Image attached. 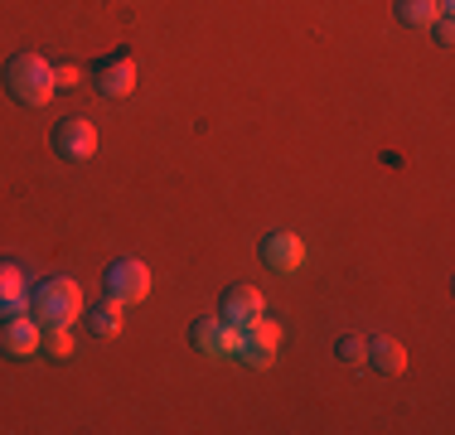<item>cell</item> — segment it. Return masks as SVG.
Segmentation results:
<instances>
[{"label":"cell","instance_id":"6da1fadb","mask_svg":"<svg viewBox=\"0 0 455 435\" xmlns=\"http://www.w3.org/2000/svg\"><path fill=\"white\" fill-rule=\"evenodd\" d=\"M0 78H5V92L15 97L20 107H49V97L59 92L53 63L44 59V53H15V59L0 68Z\"/></svg>","mask_w":455,"mask_h":435},{"label":"cell","instance_id":"7a4b0ae2","mask_svg":"<svg viewBox=\"0 0 455 435\" xmlns=\"http://www.w3.org/2000/svg\"><path fill=\"white\" fill-rule=\"evenodd\" d=\"M29 304L39 310V324H78V314L88 310L83 304V286L78 281H68V276H53V281H44V286L29 296Z\"/></svg>","mask_w":455,"mask_h":435},{"label":"cell","instance_id":"3957f363","mask_svg":"<svg viewBox=\"0 0 455 435\" xmlns=\"http://www.w3.org/2000/svg\"><path fill=\"white\" fill-rule=\"evenodd\" d=\"M92 87L97 97H107V102H122V97L136 92V59L132 53H107V59L92 63Z\"/></svg>","mask_w":455,"mask_h":435},{"label":"cell","instance_id":"277c9868","mask_svg":"<svg viewBox=\"0 0 455 435\" xmlns=\"http://www.w3.org/2000/svg\"><path fill=\"white\" fill-rule=\"evenodd\" d=\"M276 348H281V324L267 320V314H252V320L243 324V348H237V358L252 363V368H272Z\"/></svg>","mask_w":455,"mask_h":435},{"label":"cell","instance_id":"5b68a950","mask_svg":"<svg viewBox=\"0 0 455 435\" xmlns=\"http://www.w3.org/2000/svg\"><path fill=\"white\" fill-rule=\"evenodd\" d=\"M189 339H194L199 353H209V358H237V348H243V329L228 324L223 314H213V320H194L189 324Z\"/></svg>","mask_w":455,"mask_h":435},{"label":"cell","instance_id":"8992f818","mask_svg":"<svg viewBox=\"0 0 455 435\" xmlns=\"http://www.w3.org/2000/svg\"><path fill=\"white\" fill-rule=\"evenodd\" d=\"M53 155L68 160V165L92 160L97 155V130H92V122H83V116H63V122L53 126Z\"/></svg>","mask_w":455,"mask_h":435},{"label":"cell","instance_id":"52a82bcc","mask_svg":"<svg viewBox=\"0 0 455 435\" xmlns=\"http://www.w3.org/2000/svg\"><path fill=\"white\" fill-rule=\"evenodd\" d=\"M102 281H107V300L136 304V300H146V296H150V271L140 266L136 257H122V261H112Z\"/></svg>","mask_w":455,"mask_h":435},{"label":"cell","instance_id":"ba28073f","mask_svg":"<svg viewBox=\"0 0 455 435\" xmlns=\"http://www.w3.org/2000/svg\"><path fill=\"white\" fill-rule=\"evenodd\" d=\"M44 324L35 320V314H5L0 320V353H10V358H35L39 348H44Z\"/></svg>","mask_w":455,"mask_h":435},{"label":"cell","instance_id":"9c48e42d","mask_svg":"<svg viewBox=\"0 0 455 435\" xmlns=\"http://www.w3.org/2000/svg\"><path fill=\"white\" fill-rule=\"evenodd\" d=\"M262 261L272 271H300V261H306V242H300L296 233H272V237H262Z\"/></svg>","mask_w":455,"mask_h":435},{"label":"cell","instance_id":"30bf717a","mask_svg":"<svg viewBox=\"0 0 455 435\" xmlns=\"http://www.w3.org/2000/svg\"><path fill=\"white\" fill-rule=\"evenodd\" d=\"M29 281L15 261H0V314H25L29 310Z\"/></svg>","mask_w":455,"mask_h":435},{"label":"cell","instance_id":"8fae6325","mask_svg":"<svg viewBox=\"0 0 455 435\" xmlns=\"http://www.w3.org/2000/svg\"><path fill=\"white\" fill-rule=\"evenodd\" d=\"M219 310H223V320H228V324H237V329H243V324L252 320V314H262L267 304H262V290H252V286H233V290H223Z\"/></svg>","mask_w":455,"mask_h":435},{"label":"cell","instance_id":"7c38bea8","mask_svg":"<svg viewBox=\"0 0 455 435\" xmlns=\"http://www.w3.org/2000/svg\"><path fill=\"white\" fill-rule=\"evenodd\" d=\"M83 324H88L92 339H116V334H122V324H126L122 300H102V304H92V310H83Z\"/></svg>","mask_w":455,"mask_h":435},{"label":"cell","instance_id":"4fadbf2b","mask_svg":"<svg viewBox=\"0 0 455 435\" xmlns=\"http://www.w3.org/2000/svg\"><path fill=\"white\" fill-rule=\"evenodd\" d=\"M363 368H373V373H383V377H397L407 368V348L397 339H373V344H368Z\"/></svg>","mask_w":455,"mask_h":435},{"label":"cell","instance_id":"5bb4252c","mask_svg":"<svg viewBox=\"0 0 455 435\" xmlns=\"http://www.w3.org/2000/svg\"><path fill=\"white\" fill-rule=\"evenodd\" d=\"M441 15V0H397V20L407 29H431Z\"/></svg>","mask_w":455,"mask_h":435},{"label":"cell","instance_id":"9a60e30c","mask_svg":"<svg viewBox=\"0 0 455 435\" xmlns=\"http://www.w3.org/2000/svg\"><path fill=\"white\" fill-rule=\"evenodd\" d=\"M44 353H49V358H68V353H73L68 324H44Z\"/></svg>","mask_w":455,"mask_h":435},{"label":"cell","instance_id":"2e32d148","mask_svg":"<svg viewBox=\"0 0 455 435\" xmlns=\"http://www.w3.org/2000/svg\"><path fill=\"white\" fill-rule=\"evenodd\" d=\"M334 353H339V363H349V368H363V358H368V344H363V339H354V334H344V339L334 344Z\"/></svg>","mask_w":455,"mask_h":435},{"label":"cell","instance_id":"e0dca14e","mask_svg":"<svg viewBox=\"0 0 455 435\" xmlns=\"http://www.w3.org/2000/svg\"><path fill=\"white\" fill-rule=\"evenodd\" d=\"M53 83H59V87H78V68H53Z\"/></svg>","mask_w":455,"mask_h":435}]
</instances>
